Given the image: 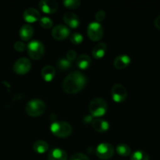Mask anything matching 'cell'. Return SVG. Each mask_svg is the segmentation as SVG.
Instances as JSON below:
<instances>
[{"mask_svg": "<svg viewBox=\"0 0 160 160\" xmlns=\"http://www.w3.org/2000/svg\"><path fill=\"white\" fill-rule=\"evenodd\" d=\"M33 149L35 152L39 153V154H42L45 153V152L48 151L49 149V145L45 141L39 140L35 142L33 145Z\"/></svg>", "mask_w": 160, "mask_h": 160, "instance_id": "21", "label": "cell"}, {"mask_svg": "<svg viewBox=\"0 0 160 160\" xmlns=\"http://www.w3.org/2000/svg\"><path fill=\"white\" fill-rule=\"evenodd\" d=\"M70 34V30L64 25L58 24L52 30V36L54 39L58 41L64 40Z\"/></svg>", "mask_w": 160, "mask_h": 160, "instance_id": "11", "label": "cell"}, {"mask_svg": "<svg viewBox=\"0 0 160 160\" xmlns=\"http://www.w3.org/2000/svg\"><path fill=\"white\" fill-rule=\"evenodd\" d=\"M50 131L53 135L61 138L69 137L72 132V128L70 123L64 121H57L52 123Z\"/></svg>", "mask_w": 160, "mask_h": 160, "instance_id": "3", "label": "cell"}, {"mask_svg": "<svg viewBox=\"0 0 160 160\" xmlns=\"http://www.w3.org/2000/svg\"><path fill=\"white\" fill-rule=\"evenodd\" d=\"M39 23L42 28H45V29H50L53 26V20L49 17H44L39 20Z\"/></svg>", "mask_w": 160, "mask_h": 160, "instance_id": "26", "label": "cell"}, {"mask_svg": "<svg viewBox=\"0 0 160 160\" xmlns=\"http://www.w3.org/2000/svg\"><path fill=\"white\" fill-rule=\"evenodd\" d=\"M92 127L97 132H106L109 128V124L107 121L102 119H95L92 122Z\"/></svg>", "mask_w": 160, "mask_h": 160, "instance_id": "15", "label": "cell"}, {"mask_svg": "<svg viewBox=\"0 0 160 160\" xmlns=\"http://www.w3.org/2000/svg\"><path fill=\"white\" fill-rule=\"evenodd\" d=\"M154 25H155V27L157 28V29L160 30V15L158 16V17L155 19Z\"/></svg>", "mask_w": 160, "mask_h": 160, "instance_id": "32", "label": "cell"}, {"mask_svg": "<svg viewBox=\"0 0 160 160\" xmlns=\"http://www.w3.org/2000/svg\"><path fill=\"white\" fill-rule=\"evenodd\" d=\"M76 64L78 67L81 70H86L89 68L91 64V59L88 55L82 54L77 58Z\"/></svg>", "mask_w": 160, "mask_h": 160, "instance_id": "20", "label": "cell"}, {"mask_svg": "<svg viewBox=\"0 0 160 160\" xmlns=\"http://www.w3.org/2000/svg\"><path fill=\"white\" fill-rule=\"evenodd\" d=\"M87 35L90 40L97 42L100 40L104 35V29L98 22H92L87 27Z\"/></svg>", "mask_w": 160, "mask_h": 160, "instance_id": "6", "label": "cell"}, {"mask_svg": "<svg viewBox=\"0 0 160 160\" xmlns=\"http://www.w3.org/2000/svg\"><path fill=\"white\" fill-rule=\"evenodd\" d=\"M34 34V29L29 24H24L20 30V37L23 41H29Z\"/></svg>", "mask_w": 160, "mask_h": 160, "instance_id": "18", "label": "cell"}, {"mask_svg": "<svg viewBox=\"0 0 160 160\" xmlns=\"http://www.w3.org/2000/svg\"><path fill=\"white\" fill-rule=\"evenodd\" d=\"M46 109L45 102L41 99H32L27 103L25 111L31 117H37L42 115Z\"/></svg>", "mask_w": 160, "mask_h": 160, "instance_id": "2", "label": "cell"}, {"mask_svg": "<svg viewBox=\"0 0 160 160\" xmlns=\"http://www.w3.org/2000/svg\"><path fill=\"white\" fill-rule=\"evenodd\" d=\"M31 62L27 58H20L15 62L13 65V70L17 74L23 75L31 70Z\"/></svg>", "mask_w": 160, "mask_h": 160, "instance_id": "9", "label": "cell"}, {"mask_svg": "<svg viewBox=\"0 0 160 160\" xmlns=\"http://www.w3.org/2000/svg\"><path fill=\"white\" fill-rule=\"evenodd\" d=\"M70 41L72 44L75 45H80L83 41V37L79 33H74L70 38Z\"/></svg>", "mask_w": 160, "mask_h": 160, "instance_id": "27", "label": "cell"}, {"mask_svg": "<svg viewBox=\"0 0 160 160\" xmlns=\"http://www.w3.org/2000/svg\"><path fill=\"white\" fill-rule=\"evenodd\" d=\"M63 4L67 9H75L79 7L81 5V2L79 0H65L63 2Z\"/></svg>", "mask_w": 160, "mask_h": 160, "instance_id": "24", "label": "cell"}, {"mask_svg": "<svg viewBox=\"0 0 160 160\" xmlns=\"http://www.w3.org/2000/svg\"><path fill=\"white\" fill-rule=\"evenodd\" d=\"M130 62H131V59L130 56L127 55H120L115 59L113 64H114V67L118 70H123L125 67H128Z\"/></svg>", "mask_w": 160, "mask_h": 160, "instance_id": "14", "label": "cell"}, {"mask_svg": "<svg viewBox=\"0 0 160 160\" xmlns=\"http://www.w3.org/2000/svg\"><path fill=\"white\" fill-rule=\"evenodd\" d=\"M85 121L86 122V123H88V122L91 121L92 120V117H90V116H87V117H85Z\"/></svg>", "mask_w": 160, "mask_h": 160, "instance_id": "33", "label": "cell"}, {"mask_svg": "<svg viewBox=\"0 0 160 160\" xmlns=\"http://www.w3.org/2000/svg\"><path fill=\"white\" fill-rule=\"evenodd\" d=\"M67 153L61 148H53L48 155V160H67Z\"/></svg>", "mask_w": 160, "mask_h": 160, "instance_id": "16", "label": "cell"}, {"mask_svg": "<svg viewBox=\"0 0 160 160\" xmlns=\"http://www.w3.org/2000/svg\"><path fill=\"white\" fill-rule=\"evenodd\" d=\"M111 98L115 102H122L127 98V91L123 85L115 84L111 88Z\"/></svg>", "mask_w": 160, "mask_h": 160, "instance_id": "8", "label": "cell"}, {"mask_svg": "<svg viewBox=\"0 0 160 160\" xmlns=\"http://www.w3.org/2000/svg\"><path fill=\"white\" fill-rule=\"evenodd\" d=\"M108 104L101 98H95L89 105V110L93 117H98L104 116L107 112Z\"/></svg>", "mask_w": 160, "mask_h": 160, "instance_id": "4", "label": "cell"}, {"mask_svg": "<svg viewBox=\"0 0 160 160\" xmlns=\"http://www.w3.org/2000/svg\"><path fill=\"white\" fill-rule=\"evenodd\" d=\"M58 68L61 70H67L72 67V62L66 59H61L57 62Z\"/></svg>", "mask_w": 160, "mask_h": 160, "instance_id": "25", "label": "cell"}, {"mask_svg": "<svg viewBox=\"0 0 160 160\" xmlns=\"http://www.w3.org/2000/svg\"><path fill=\"white\" fill-rule=\"evenodd\" d=\"M28 54L32 59L39 60L43 56L45 48L43 44L39 41H31L28 45Z\"/></svg>", "mask_w": 160, "mask_h": 160, "instance_id": "5", "label": "cell"}, {"mask_svg": "<svg viewBox=\"0 0 160 160\" xmlns=\"http://www.w3.org/2000/svg\"><path fill=\"white\" fill-rule=\"evenodd\" d=\"M70 160H89V159L83 153H75L71 157Z\"/></svg>", "mask_w": 160, "mask_h": 160, "instance_id": "29", "label": "cell"}, {"mask_svg": "<svg viewBox=\"0 0 160 160\" xmlns=\"http://www.w3.org/2000/svg\"><path fill=\"white\" fill-rule=\"evenodd\" d=\"M39 8L43 12L46 14L55 13L58 10V3L53 0H42L39 2Z\"/></svg>", "mask_w": 160, "mask_h": 160, "instance_id": "10", "label": "cell"}, {"mask_svg": "<svg viewBox=\"0 0 160 160\" xmlns=\"http://www.w3.org/2000/svg\"><path fill=\"white\" fill-rule=\"evenodd\" d=\"M55 74H56V71H55L54 67L52 66H45L42 69V71H41L42 79L46 82H50L53 81Z\"/></svg>", "mask_w": 160, "mask_h": 160, "instance_id": "17", "label": "cell"}, {"mask_svg": "<svg viewBox=\"0 0 160 160\" xmlns=\"http://www.w3.org/2000/svg\"><path fill=\"white\" fill-rule=\"evenodd\" d=\"M66 56H67V60H69L70 62H72V61L75 60V59H76L77 54H76V52L74 51V50L71 49V50H69L68 52H67V54H66Z\"/></svg>", "mask_w": 160, "mask_h": 160, "instance_id": "31", "label": "cell"}, {"mask_svg": "<svg viewBox=\"0 0 160 160\" xmlns=\"http://www.w3.org/2000/svg\"><path fill=\"white\" fill-rule=\"evenodd\" d=\"M114 148L109 143H101L97 147L96 154L100 159H108L114 155Z\"/></svg>", "mask_w": 160, "mask_h": 160, "instance_id": "7", "label": "cell"}, {"mask_svg": "<svg viewBox=\"0 0 160 160\" xmlns=\"http://www.w3.org/2000/svg\"><path fill=\"white\" fill-rule=\"evenodd\" d=\"M14 49L17 52H24L26 48V45L22 42H17L14 43Z\"/></svg>", "mask_w": 160, "mask_h": 160, "instance_id": "30", "label": "cell"}, {"mask_svg": "<svg viewBox=\"0 0 160 160\" xmlns=\"http://www.w3.org/2000/svg\"><path fill=\"white\" fill-rule=\"evenodd\" d=\"M130 160H149V156L144 150H137L131 155Z\"/></svg>", "mask_w": 160, "mask_h": 160, "instance_id": "23", "label": "cell"}, {"mask_svg": "<svg viewBox=\"0 0 160 160\" xmlns=\"http://www.w3.org/2000/svg\"><path fill=\"white\" fill-rule=\"evenodd\" d=\"M116 152L121 156H129L131 153V148L126 144L121 143L116 147Z\"/></svg>", "mask_w": 160, "mask_h": 160, "instance_id": "22", "label": "cell"}, {"mask_svg": "<svg viewBox=\"0 0 160 160\" xmlns=\"http://www.w3.org/2000/svg\"><path fill=\"white\" fill-rule=\"evenodd\" d=\"M24 20L28 23H34L41 19L40 12L35 8H28L23 13Z\"/></svg>", "mask_w": 160, "mask_h": 160, "instance_id": "12", "label": "cell"}, {"mask_svg": "<svg viewBox=\"0 0 160 160\" xmlns=\"http://www.w3.org/2000/svg\"><path fill=\"white\" fill-rule=\"evenodd\" d=\"M107 51V45L104 43H99L97 45H96L94 46V48H93L92 51V55L93 56V58L95 59H101L104 56L105 53Z\"/></svg>", "mask_w": 160, "mask_h": 160, "instance_id": "19", "label": "cell"}, {"mask_svg": "<svg viewBox=\"0 0 160 160\" xmlns=\"http://www.w3.org/2000/svg\"><path fill=\"white\" fill-rule=\"evenodd\" d=\"M86 84V78L80 72L70 73L63 81V90L69 95H74L83 90Z\"/></svg>", "mask_w": 160, "mask_h": 160, "instance_id": "1", "label": "cell"}, {"mask_svg": "<svg viewBox=\"0 0 160 160\" xmlns=\"http://www.w3.org/2000/svg\"><path fill=\"white\" fill-rule=\"evenodd\" d=\"M105 17H106V13H105V12L104 10H101V9H100V10H98L96 12L95 19L98 23L99 22L103 21L105 19Z\"/></svg>", "mask_w": 160, "mask_h": 160, "instance_id": "28", "label": "cell"}, {"mask_svg": "<svg viewBox=\"0 0 160 160\" xmlns=\"http://www.w3.org/2000/svg\"><path fill=\"white\" fill-rule=\"evenodd\" d=\"M63 20L67 26L72 28H78L80 23V20L78 16L72 12H65L64 14V17H63Z\"/></svg>", "mask_w": 160, "mask_h": 160, "instance_id": "13", "label": "cell"}]
</instances>
